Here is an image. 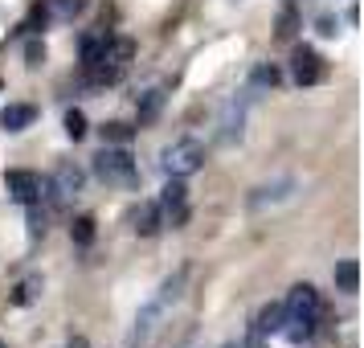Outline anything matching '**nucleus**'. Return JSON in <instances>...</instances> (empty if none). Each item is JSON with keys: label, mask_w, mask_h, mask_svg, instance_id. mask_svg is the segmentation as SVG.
<instances>
[{"label": "nucleus", "mask_w": 364, "mask_h": 348, "mask_svg": "<svg viewBox=\"0 0 364 348\" xmlns=\"http://www.w3.org/2000/svg\"><path fill=\"white\" fill-rule=\"evenodd\" d=\"M315 320H319V291H315L311 283L291 287V295L282 303V332H287V340H295V344L311 340Z\"/></svg>", "instance_id": "nucleus-1"}, {"label": "nucleus", "mask_w": 364, "mask_h": 348, "mask_svg": "<svg viewBox=\"0 0 364 348\" xmlns=\"http://www.w3.org/2000/svg\"><path fill=\"white\" fill-rule=\"evenodd\" d=\"M132 53H135L132 37H111L99 62H95V66H86V70H90V83H99V86H115L119 78L127 74V66H132Z\"/></svg>", "instance_id": "nucleus-2"}, {"label": "nucleus", "mask_w": 364, "mask_h": 348, "mask_svg": "<svg viewBox=\"0 0 364 348\" xmlns=\"http://www.w3.org/2000/svg\"><path fill=\"white\" fill-rule=\"evenodd\" d=\"M95 176L102 184H115V189H132L139 181V168H135L132 152L127 148H102L95 156Z\"/></svg>", "instance_id": "nucleus-3"}, {"label": "nucleus", "mask_w": 364, "mask_h": 348, "mask_svg": "<svg viewBox=\"0 0 364 348\" xmlns=\"http://www.w3.org/2000/svg\"><path fill=\"white\" fill-rule=\"evenodd\" d=\"M184 279H188V270H176V275H172V279H168L164 287H160V295L151 299L148 307H144V315H139V328H135V340H144V336H148V332L156 328V320H160V315L168 312V303H176V299H181Z\"/></svg>", "instance_id": "nucleus-4"}, {"label": "nucleus", "mask_w": 364, "mask_h": 348, "mask_svg": "<svg viewBox=\"0 0 364 348\" xmlns=\"http://www.w3.org/2000/svg\"><path fill=\"white\" fill-rule=\"evenodd\" d=\"M200 164H205V148H200L197 139H176L172 148H164V172L168 176H193V172H200Z\"/></svg>", "instance_id": "nucleus-5"}, {"label": "nucleus", "mask_w": 364, "mask_h": 348, "mask_svg": "<svg viewBox=\"0 0 364 348\" xmlns=\"http://www.w3.org/2000/svg\"><path fill=\"white\" fill-rule=\"evenodd\" d=\"M160 205V221L164 226H172V230H181L184 221H188V189H184L181 176H172L164 189V197L156 201Z\"/></svg>", "instance_id": "nucleus-6"}, {"label": "nucleus", "mask_w": 364, "mask_h": 348, "mask_svg": "<svg viewBox=\"0 0 364 348\" xmlns=\"http://www.w3.org/2000/svg\"><path fill=\"white\" fill-rule=\"evenodd\" d=\"M4 189H9V197L21 201V205H33V201L46 197V181L29 172V168H13V172H4Z\"/></svg>", "instance_id": "nucleus-7"}, {"label": "nucleus", "mask_w": 364, "mask_h": 348, "mask_svg": "<svg viewBox=\"0 0 364 348\" xmlns=\"http://www.w3.org/2000/svg\"><path fill=\"white\" fill-rule=\"evenodd\" d=\"M323 74H328V66H323V58H319L311 46H299V50L291 53V78H295L299 86L323 83Z\"/></svg>", "instance_id": "nucleus-8"}, {"label": "nucleus", "mask_w": 364, "mask_h": 348, "mask_svg": "<svg viewBox=\"0 0 364 348\" xmlns=\"http://www.w3.org/2000/svg\"><path fill=\"white\" fill-rule=\"evenodd\" d=\"M82 168L78 164H58V172H53V184H50V193L58 201H70L74 193H82Z\"/></svg>", "instance_id": "nucleus-9"}, {"label": "nucleus", "mask_w": 364, "mask_h": 348, "mask_svg": "<svg viewBox=\"0 0 364 348\" xmlns=\"http://www.w3.org/2000/svg\"><path fill=\"white\" fill-rule=\"evenodd\" d=\"M295 181H274V184H262V189H254L250 193V209L258 213V209H266V205H279V201H291L295 197Z\"/></svg>", "instance_id": "nucleus-10"}, {"label": "nucleus", "mask_w": 364, "mask_h": 348, "mask_svg": "<svg viewBox=\"0 0 364 348\" xmlns=\"http://www.w3.org/2000/svg\"><path fill=\"white\" fill-rule=\"evenodd\" d=\"M242 123H246V99H233L221 115V144H233L242 139Z\"/></svg>", "instance_id": "nucleus-11"}, {"label": "nucleus", "mask_w": 364, "mask_h": 348, "mask_svg": "<svg viewBox=\"0 0 364 348\" xmlns=\"http://www.w3.org/2000/svg\"><path fill=\"white\" fill-rule=\"evenodd\" d=\"M33 119H37V107H29V102H9V107L0 111V127H4V132H25Z\"/></svg>", "instance_id": "nucleus-12"}, {"label": "nucleus", "mask_w": 364, "mask_h": 348, "mask_svg": "<svg viewBox=\"0 0 364 348\" xmlns=\"http://www.w3.org/2000/svg\"><path fill=\"white\" fill-rule=\"evenodd\" d=\"M164 221H160V205L156 201H144L139 209H135V233H144V238H151V233L160 230Z\"/></svg>", "instance_id": "nucleus-13"}, {"label": "nucleus", "mask_w": 364, "mask_h": 348, "mask_svg": "<svg viewBox=\"0 0 364 348\" xmlns=\"http://www.w3.org/2000/svg\"><path fill=\"white\" fill-rule=\"evenodd\" d=\"M270 332H282V303L262 307L258 320H254V328H250V336H270Z\"/></svg>", "instance_id": "nucleus-14"}, {"label": "nucleus", "mask_w": 364, "mask_h": 348, "mask_svg": "<svg viewBox=\"0 0 364 348\" xmlns=\"http://www.w3.org/2000/svg\"><path fill=\"white\" fill-rule=\"evenodd\" d=\"M336 287L348 291V295L360 291V263H356V258H344V263L336 266Z\"/></svg>", "instance_id": "nucleus-15"}, {"label": "nucleus", "mask_w": 364, "mask_h": 348, "mask_svg": "<svg viewBox=\"0 0 364 348\" xmlns=\"http://www.w3.org/2000/svg\"><path fill=\"white\" fill-rule=\"evenodd\" d=\"M279 66H270V62H262V66H254V74H250V95L254 90H274L279 86Z\"/></svg>", "instance_id": "nucleus-16"}, {"label": "nucleus", "mask_w": 364, "mask_h": 348, "mask_svg": "<svg viewBox=\"0 0 364 348\" xmlns=\"http://www.w3.org/2000/svg\"><path fill=\"white\" fill-rule=\"evenodd\" d=\"M107 41H111V33H107V29L86 37V41H82V66H95V62H99L102 50H107Z\"/></svg>", "instance_id": "nucleus-17"}, {"label": "nucleus", "mask_w": 364, "mask_h": 348, "mask_svg": "<svg viewBox=\"0 0 364 348\" xmlns=\"http://www.w3.org/2000/svg\"><path fill=\"white\" fill-rule=\"evenodd\" d=\"M295 33H299V9H295V0H287L282 13H279V37L282 41H291Z\"/></svg>", "instance_id": "nucleus-18"}, {"label": "nucleus", "mask_w": 364, "mask_h": 348, "mask_svg": "<svg viewBox=\"0 0 364 348\" xmlns=\"http://www.w3.org/2000/svg\"><path fill=\"white\" fill-rule=\"evenodd\" d=\"M46 9H50V17H58V21H74L86 9V0H50Z\"/></svg>", "instance_id": "nucleus-19"}, {"label": "nucleus", "mask_w": 364, "mask_h": 348, "mask_svg": "<svg viewBox=\"0 0 364 348\" xmlns=\"http://www.w3.org/2000/svg\"><path fill=\"white\" fill-rule=\"evenodd\" d=\"M135 127H127V123H102V139L107 144H132Z\"/></svg>", "instance_id": "nucleus-20"}, {"label": "nucleus", "mask_w": 364, "mask_h": 348, "mask_svg": "<svg viewBox=\"0 0 364 348\" xmlns=\"http://www.w3.org/2000/svg\"><path fill=\"white\" fill-rule=\"evenodd\" d=\"M160 102H164V90H160V86H151L148 95H144V102H139V119H151L156 111H160Z\"/></svg>", "instance_id": "nucleus-21"}, {"label": "nucleus", "mask_w": 364, "mask_h": 348, "mask_svg": "<svg viewBox=\"0 0 364 348\" xmlns=\"http://www.w3.org/2000/svg\"><path fill=\"white\" fill-rule=\"evenodd\" d=\"M37 291H41V279H25V283L17 287L13 303H21V307H25V303H33V299H37Z\"/></svg>", "instance_id": "nucleus-22"}, {"label": "nucleus", "mask_w": 364, "mask_h": 348, "mask_svg": "<svg viewBox=\"0 0 364 348\" xmlns=\"http://www.w3.org/2000/svg\"><path fill=\"white\" fill-rule=\"evenodd\" d=\"M66 135L70 139H82L86 135V115L82 111H66Z\"/></svg>", "instance_id": "nucleus-23"}, {"label": "nucleus", "mask_w": 364, "mask_h": 348, "mask_svg": "<svg viewBox=\"0 0 364 348\" xmlns=\"http://www.w3.org/2000/svg\"><path fill=\"white\" fill-rule=\"evenodd\" d=\"M70 233H74V242H90V238H95V221H90V217H78V221H74V226H70Z\"/></svg>", "instance_id": "nucleus-24"}, {"label": "nucleus", "mask_w": 364, "mask_h": 348, "mask_svg": "<svg viewBox=\"0 0 364 348\" xmlns=\"http://www.w3.org/2000/svg\"><path fill=\"white\" fill-rule=\"evenodd\" d=\"M25 58H29V66H41V62H46V46H41V41H29Z\"/></svg>", "instance_id": "nucleus-25"}, {"label": "nucleus", "mask_w": 364, "mask_h": 348, "mask_svg": "<svg viewBox=\"0 0 364 348\" xmlns=\"http://www.w3.org/2000/svg\"><path fill=\"white\" fill-rule=\"evenodd\" d=\"M246 348H266V344H262V336H250V344H246Z\"/></svg>", "instance_id": "nucleus-26"}, {"label": "nucleus", "mask_w": 364, "mask_h": 348, "mask_svg": "<svg viewBox=\"0 0 364 348\" xmlns=\"http://www.w3.org/2000/svg\"><path fill=\"white\" fill-rule=\"evenodd\" d=\"M70 348H86V340H70Z\"/></svg>", "instance_id": "nucleus-27"}, {"label": "nucleus", "mask_w": 364, "mask_h": 348, "mask_svg": "<svg viewBox=\"0 0 364 348\" xmlns=\"http://www.w3.org/2000/svg\"><path fill=\"white\" fill-rule=\"evenodd\" d=\"M0 348H9V344H0Z\"/></svg>", "instance_id": "nucleus-28"}]
</instances>
